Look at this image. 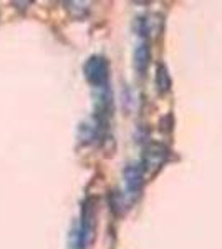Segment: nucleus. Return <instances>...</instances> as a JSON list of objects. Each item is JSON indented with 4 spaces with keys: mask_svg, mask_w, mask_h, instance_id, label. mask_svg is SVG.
<instances>
[{
    "mask_svg": "<svg viewBox=\"0 0 222 249\" xmlns=\"http://www.w3.org/2000/svg\"><path fill=\"white\" fill-rule=\"evenodd\" d=\"M85 77L93 87L96 88H103L108 83V62L103 57H91L85 63Z\"/></svg>",
    "mask_w": 222,
    "mask_h": 249,
    "instance_id": "1",
    "label": "nucleus"
},
{
    "mask_svg": "<svg viewBox=\"0 0 222 249\" xmlns=\"http://www.w3.org/2000/svg\"><path fill=\"white\" fill-rule=\"evenodd\" d=\"M124 186H126V191L130 195L136 196L141 191V186H143V168L136 166V164H130V166L124 170Z\"/></svg>",
    "mask_w": 222,
    "mask_h": 249,
    "instance_id": "2",
    "label": "nucleus"
},
{
    "mask_svg": "<svg viewBox=\"0 0 222 249\" xmlns=\"http://www.w3.org/2000/svg\"><path fill=\"white\" fill-rule=\"evenodd\" d=\"M141 42L138 43L135 50V65L139 71H144L149 63V48H148V42L144 40V30H141Z\"/></svg>",
    "mask_w": 222,
    "mask_h": 249,
    "instance_id": "3",
    "label": "nucleus"
},
{
    "mask_svg": "<svg viewBox=\"0 0 222 249\" xmlns=\"http://www.w3.org/2000/svg\"><path fill=\"white\" fill-rule=\"evenodd\" d=\"M168 87H169L168 71L163 65H159L157 67V88H159V91H164V90H168Z\"/></svg>",
    "mask_w": 222,
    "mask_h": 249,
    "instance_id": "4",
    "label": "nucleus"
}]
</instances>
